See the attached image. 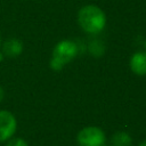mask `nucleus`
Segmentation results:
<instances>
[{"mask_svg":"<svg viewBox=\"0 0 146 146\" xmlns=\"http://www.w3.org/2000/svg\"><path fill=\"white\" fill-rule=\"evenodd\" d=\"M138 146H146V140H144V141H141V143H140V144H139Z\"/></svg>","mask_w":146,"mask_h":146,"instance_id":"nucleus-12","label":"nucleus"},{"mask_svg":"<svg viewBox=\"0 0 146 146\" xmlns=\"http://www.w3.org/2000/svg\"><path fill=\"white\" fill-rule=\"evenodd\" d=\"M3 97H5V90H3V88H2V87H0V103L2 102Z\"/></svg>","mask_w":146,"mask_h":146,"instance_id":"nucleus-10","label":"nucleus"},{"mask_svg":"<svg viewBox=\"0 0 146 146\" xmlns=\"http://www.w3.org/2000/svg\"><path fill=\"white\" fill-rule=\"evenodd\" d=\"M79 52V47L76 42L72 40H62L56 43L52 49L51 58L49 60V66L54 71H60L64 66L76 57Z\"/></svg>","mask_w":146,"mask_h":146,"instance_id":"nucleus-2","label":"nucleus"},{"mask_svg":"<svg viewBox=\"0 0 146 146\" xmlns=\"http://www.w3.org/2000/svg\"><path fill=\"white\" fill-rule=\"evenodd\" d=\"M3 57H5V56H3V54H2V51L0 50V62H1L2 59H3Z\"/></svg>","mask_w":146,"mask_h":146,"instance_id":"nucleus-11","label":"nucleus"},{"mask_svg":"<svg viewBox=\"0 0 146 146\" xmlns=\"http://www.w3.org/2000/svg\"><path fill=\"white\" fill-rule=\"evenodd\" d=\"M89 50H90V52L92 54V56L99 57V56H102V54L104 52V47H103L102 42H99V41H92V42H90V44H89Z\"/></svg>","mask_w":146,"mask_h":146,"instance_id":"nucleus-8","label":"nucleus"},{"mask_svg":"<svg viewBox=\"0 0 146 146\" xmlns=\"http://www.w3.org/2000/svg\"><path fill=\"white\" fill-rule=\"evenodd\" d=\"M17 128L15 115L6 110L0 111V143L10 139Z\"/></svg>","mask_w":146,"mask_h":146,"instance_id":"nucleus-4","label":"nucleus"},{"mask_svg":"<svg viewBox=\"0 0 146 146\" xmlns=\"http://www.w3.org/2000/svg\"><path fill=\"white\" fill-rule=\"evenodd\" d=\"M76 141L79 146H104L106 136L99 127L89 125L79 131Z\"/></svg>","mask_w":146,"mask_h":146,"instance_id":"nucleus-3","label":"nucleus"},{"mask_svg":"<svg viewBox=\"0 0 146 146\" xmlns=\"http://www.w3.org/2000/svg\"><path fill=\"white\" fill-rule=\"evenodd\" d=\"M104 146H112V145H104Z\"/></svg>","mask_w":146,"mask_h":146,"instance_id":"nucleus-13","label":"nucleus"},{"mask_svg":"<svg viewBox=\"0 0 146 146\" xmlns=\"http://www.w3.org/2000/svg\"><path fill=\"white\" fill-rule=\"evenodd\" d=\"M145 48H146V41H145Z\"/></svg>","mask_w":146,"mask_h":146,"instance_id":"nucleus-15","label":"nucleus"},{"mask_svg":"<svg viewBox=\"0 0 146 146\" xmlns=\"http://www.w3.org/2000/svg\"><path fill=\"white\" fill-rule=\"evenodd\" d=\"M7 146H29V145H27V143H26L24 139H22V138H14V139H11V140L7 144Z\"/></svg>","mask_w":146,"mask_h":146,"instance_id":"nucleus-9","label":"nucleus"},{"mask_svg":"<svg viewBox=\"0 0 146 146\" xmlns=\"http://www.w3.org/2000/svg\"><path fill=\"white\" fill-rule=\"evenodd\" d=\"M0 46H1V38H0Z\"/></svg>","mask_w":146,"mask_h":146,"instance_id":"nucleus-14","label":"nucleus"},{"mask_svg":"<svg viewBox=\"0 0 146 146\" xmlns=\"http://www.w3.org/2000/svg\"><path fill=\"white\" fill-rule=\"evenodd\" d=\"M78 23L86 33L98 34L106 25V15L98 6L86 5L78 13Z\"/></svg>","mask_w":146,"mask_h":146,"instance_id":"nucleus-1","label":"nucleus"},{"mask_svg":"<svg viewBox=\"0 0 146 146\" xmlns=\"http://www.w3.org/2000/svg\"><path fill=\"white\" fill-rule=\"evenodd\" d=\"M0 50L6 57L9 58L18 57L23 52V43L21 40L16 38H9L0 46Z\"/></svg>","mask_w":146,"mask_h":146,"instance_id":"nucleus-5","label":"nucleus"},{"mask_svg":"<svg viewBox=\"0 0 146 146\" xmlns=\"http://www.w3.org/2000/svg\"><path fill=\"white\" fill-rule=\"evenodd\" d=\"M129 66L132 73L139 76L146 75V51L135 52L129 60Z\"/></svg>","mask_w":146,"mask_h":146,"instance_id":"nucleus-6","label":"nucleus"},{"mask_svg":"<svg viewBox=\"0 0 146 146\" xmlns=\"http://www.w3.org/2000/svg\"><path fill=\"white\" fill-rule=\"evenodd\" d=\"M112 146H131V136L125 131H117L112 136Z\"/></svg>","mask_w":146,"mask_h":146,"instance_id":"nucleus-7","label":"nucleus"}]
</instances>
